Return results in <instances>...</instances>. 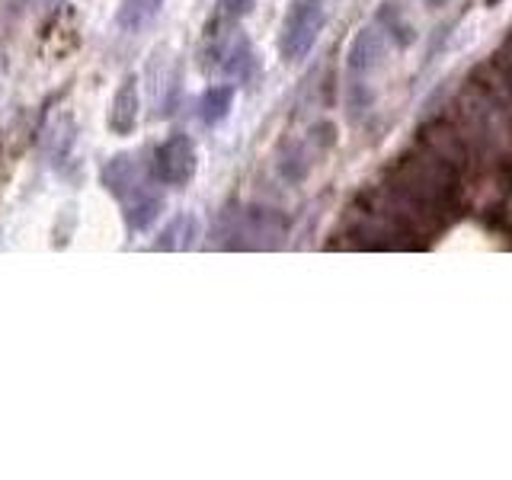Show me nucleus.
I'll return each mask as SVG.
<instances>
[{
    "label": "nucleus",
    "mask_w": 512,
    "mask_h": 480,
    "mask_svg": "<svg viewBox=\"0 0 512 480\" xmlns=\"http://www.w3.org/2000/svg\"><path fill=\"white\" fill-rule=\"evenodd\" d=\"M324 29V0H295L279 36V52L285 61H301L311 52Z\"/></svg>",
    "instance_id": "obj_1"
},
{
    "label": "nucleus",
    "mask_w": 512,
    "mask_h": 480,
    "mask_svg": "<svg viewBox=\"0 0 512 480\" xmlns=\"http://www.w3.org/2000/svg\"><path fill=\"white\" fill-rule=\"evenodd\" d=\"M384 29L375 23V26H365L356 42H352L349 48V58H346V71H349V90L352 96H356V106L362 109L365 100H368V93H365V77L375 71V64L378 58L384 55Z\"/></svg>",
    "instance_id": "obj_2"
},
{
    "label": "nucleus",
    "mask_w": 512,
    "mask_h": 480,
    "mask_svg": "<svg viewBox=\"0 0 512 480\" xmlns=\"http://www.w3.org/2000/svg\"><path fill=\"white\" fill-rule=\"evenodd\" d=\"M154 176L164 186H186L196 176V144L189 135H170L154 151Z\"/></svg>",
    "instance_id": "obj_3"
},
{
    "label": "nucleus",
    "mask_w": 512,
    "mask_h": 480,
    "mask_svg": "<svg viewBox=\"0 0 512 480\" xmlns=\"http://www.w3.org/2000/svg\"><path fill=\"white\" fill-rule=\"evenodd\" d=\"M234 237H240L234 247H276L285 237V218L269 208H247L237 218Z\"/></svg>",
    "instance_id": "obj_4"
},
{
    "label": "nucleus",
    "mask_w": 512,
    "mask_h": 480,
    "mask_svg": "<svg viewBox=\"0 0 512 480\" xmlns=\"http://www.w3.org/2000/svg\"><path fill=\"white\" fill-rule=\"evenodd\" d=\"M138 125V77L128 74L112 96L109 106V132L112 135H132Z\"/></svg>",
    "instance_id": "obj_5"
},
{
    "label": "nucleus",
    "mask_w": 512,
    "mask_h": 480,
    "mask_svg": "<svg viewBox=\"0 0 512 480\" xmlns=\"http://www.w3.org/2000/svg\"><path fill=\"white\" fill-rule=\"evenodd\" d=\"M215 58L221 64V71L237 77V80H250L256 71V52H253V45L244 32H234L228 42H218Z\"/></svg>",
    "instance_id": "obj_6"
},
{
    "label": "nucleus",
    "mask_w": 512,
    "mask_h": 480,
    "mask_svg": "<svg viewBox=\"0 0 512 480\" xmlns=\"http://www.w3.org/2000/svg\"><path fill=\"white\" fill-rule=\"evenodd\" d=\"M103 183H106V189L112 192V196H119V199L138 196V192L144 189V176H141V167H138V157H132V154L112 157L106 164V170H103Z\"/></svg>",
    "instance_id": "obj_7"
},
{
    "label": "nucleus",
    "mask_w": 512,
    "mask_h": 480,
    "mask_svg": "<svg viewBox=\"0 0 512 480\" xmlns=\"http://www.w3.org/2000/svg\"><path fill=\"white\" fill-rule=\"evenodd\" d=\"M199 237V218L196 215H176L164 234H160V240L154 244V250H186L196 244Z\"/></svg>",
    "instance_id": "obj_8"
},
{
    "label": "nucleus",
    "mask_w": 512,
    "mask_h": 480,
    "mask_svg": "<svg viewBox=\"0 0 512 480\" xmlns=\"http://www.w3.org/2000/svg\"><path fill=\"white\" fill-rule=\"evenodd\" d=\"M231 106H234V87H228V84L208 87L199 100V119L205 125H218V122L228 119Z\"/></svg>",
    "instance_id": "obj_9"
},
{
    "label": "nucleus",
    "mask_w": 512,
    "mask_h": 480,
    "mask_svg": "<svg viewBox=\"0 0 512 480\" xmlns=\"http://www.w3.org/2000/svg\"><path fill=\"white\" fill-rule=\"evenodd\" d=\"M160 208H164V199L157 196V192H151L148 186H144L138 196H132V202H128V228H135V231H144V228H151L154 218L160 215Z\"/></svg>",
    "instance_id": "obj_10"
},
{
    "label": "nucleus",
    "mask_w": 512,
    "mask_h": 480,
    "mask_svg": "<svg viewBox=\"0 0 512 480\" xmlns=\"http://www.w3.org/2000/svg\"><path fill=\"white\" fill-rule=\"evenodd\" d=\"M160 7H164V0H122L119 13H116V23L128 32H135L144 23H151L160 13Z\"/></svg>",
    "instance_id": "obj_11"
},
{
    "label": "nucleus",
    "mask_w": 512,
    "mask_h": 480,
    "mask_svg": "<svg viewBox=\"0 0 512 480\" xmlns=\"http://www.w3.org/2000/svg\"><path fill=\"white\" fill-rule=\"evenodd\" d=\"M381 29H384V36H391L400 48H407V45H413V39H416V32H413V26L404 20V16L397 13V7H391V4H384L381 7V13H378V20H375Z\"/></svg>",
    "instance_id": "obj_12"
},
{
    "label": "nucleus",
    "mask_w": 512,
    "mask_h": 480,
    "mask_svg": "<svg viewBox=\"0 0 512 480\" xmlns=\"http://www.w3.org/2000/svg\"><path fill=\"white\" fill-rule=\"evenodd\" d=\"M256 0H218V10L228 16V20H240V16H247L253 10Z\"/></svg>",
    "instance_id": "obj_13"
},
{
    "label": "nucleus",
    "mask_w": 512,
    "mask_h": 480,
    "mask_svg": "<svg viewBox=\"0 0 512 480\" xmlns=\"http://www.w3.org/2000/svg\"><path fill=\"white\" fill-rule=\"evenodd\" d=\"M39 4H42V10H58L64 0H39Z\"/></svg>",
    "instance_id": "obj_14"
},
{
    "label": "nucleus",
    "mask_w": 512,
    "mask_h": 480,
    "mask_svg": "<svg viewBox=\"0 0 512 480\" xmlns=\"http://www.w3.org/2000/svg\"><path fill=\"white\" fill-rule=\"evenodd\" d=\"M423 4H426V7H445L448 0H423Z\"/></svg>",
    "instance_id": "obj_15"
}]
</instances>
